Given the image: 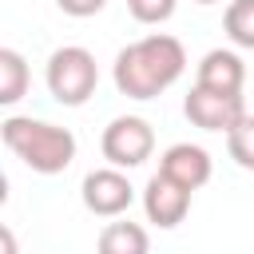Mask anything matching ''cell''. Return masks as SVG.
<instances>
[{"label":"cell","mask_w":254,"mask_h":254,"mask_svg":"<svg viewBox=\"0 0 254 254\" xmlns=\"http://www.w3.org/2000/svg\"><path fill=\"white\" fill-rule=\"evenodd\" d=\"M194 4H222V0H194Z\"/></svg>","instance_id":"cell-17"},{"label":"cell","mask_w":254,"mask_h":254,"mask_svg":"<svg viewBox=\"0 0 254 254\" xmlns=\"http://www.w3.org/2000/svg\"><path fill=\"white\" fill-rule=\"evenodd\" d=\"M56 8H60L64 16H75V20H87V16H95V12H103V8H107V0H56Z\"/></svg>","instance_id":"cell-15"},{"label":"cell","mask_w":254,"mask_h":254,"mask_svg":"<svg viewBox=\"0 0 254 254\" xmlns=\"http://www.w3.org/2000/svg\"><path fill=\"white\" fill-rule=\"evenodd\" d=\"M48 91L56 103L64 107H83L91 95H95V83H99V67H95V56L79 44H67V48H56L48 56Z\"/></svg>","instance_id":"cell-3"},{"label":"cell","mask_w":254,"mask_h":254,"mask_svg":"<svg viewBox=\"0 0 254 254\" xmlns=\"http://www.w3.org/2000/svg\"><path fill=\"white\" fill-rule=\"evenodd\" d=\"M79 194H83V206H87L95 218H119V214H127L131 202H135L131 179H127L119 167H111V163L99 167V171H87Z\"/></svg>","instance_id":"cell-5"},{"label":"cell","mask_w":254,"mask_h":254,"mask_svg":"<svg viewBox=\"0 0 254 254\" xmlns=\"http://www.w3.org/2000/svg\"><path fill=\"white\" fill-rule=\"evenodd\" d=\"M183 111H187V119L194 123V127H202V131H234L238 123H242V115H246V103H242V95H222V91H210V87H190L187 91V99H183Z\"/></svg>","instance_id":"cell-6"},{"label":"cell","mask_w":254,"mask_h":254,"mask_svg":"<svg viewBox=\"0 0 254 254\" xmlns=\"http://www.w3.org/2000/svg\"><path fill=\"white\" fill-rule=\"evenodd\" d=\"M32 87V71H28V60L16 52V48H0V103L12 107L28 95Z\"/></svg>","instance_id":"cell-11"},{"label":"cell","mask_w":254,"mask_h":254,"mask_svg":"<svg viewBox=\"0 0 254 254\" xmlns=\"http://www.w3.org/2000/svg\"><path fill=\"white\" fill-rule=\"evenodd\" d=\"M95 254H151V238L139 222L131 218H115L99 230L95 238Z\"/></svg>","instance_id":"cell-10"},{"label":"cell","mask_w":254,"mask_h":254,"mask_svg":"<svg viewBox=\"0 0 254 254\" xmlns=\"http://www.w3.org/2000/svg\"><path fill=\"white\" fill-rule=\"evenodd\" d=\"M175 4L179 0H127V12L139 24H163V20L175 16Z\"/></svg>","instance_id":"cell-14"},{"label":"cell","mask_w":254,"mask_h":254,"mask_svg":"<svg viewBox=\"0 0 254 254\" xmlns=\"http://www.w3.org/2000/svg\"><path fill=\"white\" fill-rule=\"evenodd\" d=\"M4 147L36 175H60L75 159V135L60 123L32 119V115H8L0 123Z\"/></svg>","instance_id":"cell-2"},{"label":"cell","mask_w":254,"mask_h":254,"mask_svg":"<svg viewBox=\"0 0 254 254\" xmlns=\"http://www.w3.org/2000/svg\"><path fill=\"white\" fill-rule=\"evenodd\" d=\"M198 87H210V91H222V95H242V83H246V64L238 52H226V48H214L198 60V75H194Z\"/></svg>","instance_id":"cell-9"},{"label":"cell","mask_w":254,"mask_h":254,"mask_svg":"<svg viewBox=\"0 0 254 254\" xmlns=\"http://www.w3.org/2000/svg\"><path fill=\"white\" fill-rule=\"evenodd\" d=\"M183 71H187V48H183V40H175L167 32H151V36L127 44L111 67L115 87L127 99H155L171 83H179Z\"/></svg>","instance_id":"cell-1"},{"label":"cell","mask_w":254,"mask_h":254,"mask_svg":"<svg viewBox=\"0 0 254 254\" xmlns=\"http://www.w3.org/2000/svg\"><path fill=\"white\" fill-rule=\"evenodd\" d=\"M226 151L242 171H254V115H242V123L226 131Z\"/></svg>","instance_id":"cell-13"},{"label":"cell","mask_w":254,"mask_h":254,"mask_svg":"<svg viewBox=\"0 0 254 254\" xmlns=\"http://www.w3.org/2000/svg\"><path fill=\"white\" fill-rule=\"evenodd\" d=\"M99 151L111 167L119 171H131V167H143L155 151V127L143 119V115H115L107 127H103V139H99Z\"/></svg>","instance_id":"cell-4"},{"label":"cell","mask_w":254,"mask_h":254,"mask_svg":"<svg viewBox=\"0 0 254 254\" xmlns=\"http://www.w3.org/2000/svg\"><path fill=\"white\" fill-rule=\"evenodd\" d=\"M159 171H163L167 179H175L179 187L198 190V187H206V183H210L214 163H210V155H206L202 147H194V143H175V147H167V151H163Z\"/></svg>","instance_id":"cell-8"},{"label":"cell","mask_w":254,"mask_h":254,"mask_svg":"<svg viewBox=\"0 0 254 254\" xmlns=\"http://www.w3.org/2000/svg\"><path fill=\"white\" fill-rule=\"evenodd\" d=\"M0 242H4V254H16V234H12V226H0Z\"/></svg>","instance_id":"cell-16"},{"label":"cell","mask_w":254,"mask_h":254,"mask_svg":"<svg viewBox=\"0 0 254 254\" xmlns=\"http://www.w3.org/2000/svg\"><path fill=\"white\" fill-rule=\"evenodd\" d=\"M222 32L234 48L254 52V0H230L222 12Z\"/></svg>","instance_id":"cell-12"},{"label":"cell","mask_w":254,"mask_h":254,"mask_svg":"<svg viewBox=\"0 0 254 254\" xmlns=\"http://www.w3.org/2000/svg\"><path fill=\"white\" fill-rule=\"evenodd\" d=\"M190 194L194 190L179 187L163 171L151 175V183L143 187V214H147V222H155L159 230H175L187 218V210H190Z\"/></svg>","instance_id":"cell-7"}]
</instances>
